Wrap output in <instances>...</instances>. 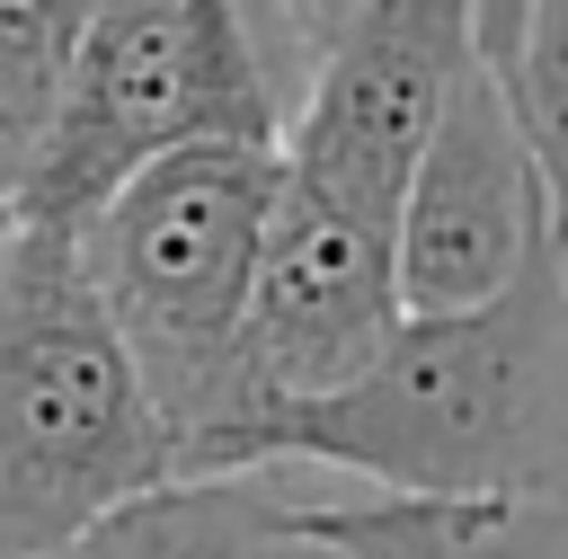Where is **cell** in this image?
<instances>
[{"label": "cell", "instance_id": "8fae6325", "mask_svg": "<svg viewBox=\"0 0 568 559\" xmlns=\"http://www.w3.org/2000/svg\"><path fill=\"white\" fill-rule=\"evenodd\" d=\"M346 9H355V0H240L248 44H257V62H266V80H275L284 115H293V98H302L311 62L328 53V35L346 27Z\"/></svg>", "mask_w": 568, "mask_h": 559}, {"label": "cell", "instance_id": "3957f363", "mask_svg": "<svg viewBox=\"0 0 568 559\" xmlns=\"http://www.w3.org/2000/svg\"><path fill=\"white\" fill-rule=\"evenodd\" d=\"M142 364L53 222L0 231V559H62L106 506L169 479Z\"/></svg>", "mask_w": 568, "mask_h": 559}, {"label": "cell", "instance_id": "52a82bcc", "mask_svg": "<svg viewBox=\"0 0 568 559\" xmlns=\"http://www.w3.org/2000/svg\"><path fill=\"white\" fill-rule=\"evenodd\" d=\"M399 311L408 302H399L390 213L275 177V213H266V248H257V284H248V373H257L266 417L364 373L382 355V337L399 328Z\"/></svg>", "mask_w": 568, "mask_h": 559}, {"label": "cell", "instance_id": "7a4b0ae2", "mask_svg": "<svg viewBox=\"0 0 568 559\" xmlns=\"http://www.w3.org/2000/svg\"><path fill=\"white\" fill-rule=\"evenodd\" d=\"M275 142H178L142 160L71 240L142 364L178 470L257 461V373H248V284L275 213Z\"/></svg>", "mask_w": 568, "mask_h": 559}, {"label": "cell", "instance_id": "6da1fadb", "mask_svg": "<svg viewBox=\"0 0 568 559\" xmlns=\"http://www.w3.org/2000/svg\"><path fill=\"white\" fill-rule=\"evenodd\" d=\"M257 461L364 488H532L568 497V248L462 311H399L382 355L266 417Z\"/></svg>", "mask_w": 568, "mask_h": 559}, {"label": "cell", "instance_id": "4fadbf2b", "mask_svg": "<svg viewBox=\"0 0 568 559\" xmlns=\"http://www.w3.org/2000/svg\"><path fill=\"white\" fill-rule=\"evenodd\" d=\"M0 231H9V204H0Z\"/></svg>", "mask_w": 568, "mask_h": 559}, {"label": "cell", "instance_id": "8992f818", "mask_svg": "<svg viewBox=\"0 0 568 559\" xmlns=\"http://www.w3.org/2000/svg\"><path fill=\"white\" fill-rule=\"evenodd\" d=\"M399 302L408 311H462L515 284L532 257L559 248L550 186L532 169V142L506 106V80L488 62L462 71L444 115L426 124L408 186H399Z\"/></svg>", "mask_w": 568, "mask_h": 559}, {"label": "cell", "instance_id": "277c9868", "mask_svg": "<svg viewBox=\"0 0 568 559\" xmlns=\"http://www.w3.org/2000/svg\"><path fill=\"white\" fill-rule=\"evenodd\" d=\"M284 98L240 0H80L53 115L27 151L9 222L80 231L142 160L178 142H275Z\"/></svg>", "mask_w": 568, "mask_h": 559}, {"label": "cell", "instance_id": "30bf717a", "mask_svg": "<svg viewBox=\"0 0 568 559\" xmlns=\"http://www.w3.org/2000/svg\"><path fill=\"white\" fill-rule=\"evenodd\" d=\"M506 106L532 142V169L550 186V231L568 248V0H524V27L497 62Z\"/></svg>", "mask_w": 568, "mask_h": 559}, {"label": "cell", "instance_id": "9c48e42d", "mask_svg": "<svg viewBox=\"0 0 568 559\" xmlns=\"http://www.w3.org/2000/svg\"><path fill=\"white\" fill-rule=\"evenodd\" d=\"M346 559H568V497L532 488H364L311 497Z\"/></svg>", "mask_w": 568, "mask_h": 559}, {"label": "cell", "instance_id": "7c38bea8", "mask_svg": "<svg viewBox=\"0 0 568 559\" xmlns=\"http://www.w3.org/2000/svg\"><path fill=\"white\" fill-rule=\"evenodd\" d=\"M470 27H479V62L497 71L506 44H515V27H524V0H470Z\"/></svg>", "mask_w": 568, "mask_h": 559}, {"label": "cell", "instance_id": "ba28073f", "mask_svg": "<svg viewBox=\"0 0 568 559\" xmlns=\"http://www.w3.org/2000/svg\"><path fill=\"white\" fill-rule=\"evenodd\" d=\"M62 559H346L311 524L302 461L169 470L142 497L106 506Z\"/></svg>", "mask_w": 568, "mask_h": 559}, {"label": "cell", "instance_id": "5b68a950", "mask_svg": "<svg viewBox=\"0 0 568 559\" xmlns=\"http://www.w3.org/2000/svg\"><path fill=\"white\" fill-rule=\"evenodd\" d=\"M470 62H479L470 0H355L275 133L284 177L399 222L408 160Z\"/></svg>", "mask_w": 568, "mask_h": 559}]
</instances>
